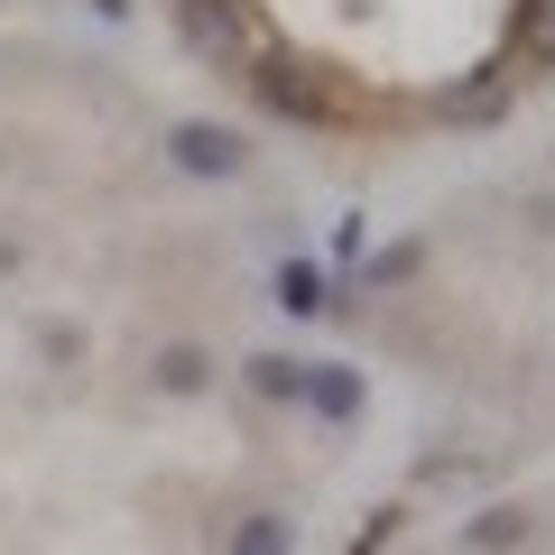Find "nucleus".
Returning a JSON list of instances; mask_svg holds the SVG:
<instances>
[{"mask_svg":"<svg viewBox=\"0 0 555 555\" xmlns=\"http://www.w3.org/2000/svg\"><path fill=\"white\" fill-rule=\"evenodd\" d=\"M416 259H426L416 241H398V250H379V259H371V287H398V278H416Z\"/></svg>","mask_w":555,"mask_h":555,"instance_id":"obj_11","label":"nucleus"},{"mask_svg":"<svg viewBox=\"0 0 555 555\" xmlns=\"http://www.w3.org/2000/svg\"><path fill=\"white\" fill-rule=\"evenodd\" d=\"M177 28H185V47L214 56V65H250L259 56L250 10H241V0H177Z\"/></svg>","mask_w":555,"mask_h":555,"instance_id":"obj_2","label":"nucleus"},{"mask_svg":"<svg viewBox=\"0 0 555 555\" xmlns=\"http://www.w3.org/2000/svg\"><path fill=\"white\" fill-rule=\"evenodd\" d=\"M241 379H250V398H269V408H297L306 361L297 352H250V361H241Z\"/></svg>","mask_w":555,"mask_h":555,"instance_id":"obj_6","label":"nucleus"},{"mask_svg":"<svg viewBox=\"0 0 555 555\" xmlns=\"http://www.w3.org/2000/svg\"><path fill=\"white\" fill-rule=\"evenodd\" d=\"M158 149H167V167H185V177H204V185H232L241 167H250V149H241L232 120H177Z\"/></svg>","mask_w":555,"mask_h":555,"instance_id":"obj_1","label":"nucleus"},{"mask_svg":"<svg viewBox=\"0 0 555 555\" xmlns=\"http://www.w3.org/2000/svg\"><path fill=\"white\" fill-rule=\"evenodd\" d=\"M500 102H509V75H473L463 93H444V112H454V120H491Z\"/></svg>","mask_w":555,"mask_h":555,"instance_id":"obj_10","label":"nucleus"},{"mask_svg":"<svg viewBox=\"0 0 555 555\" xmlns=\"http://www.w3.org/2000/svg\"><path fill=\"white\" fill-rule=\"evenodd\" d=\"M232 555H297L287 509H241V518H232Z\"/></svg>","mask_w":555,"mask_h":555,"instance_id":"obj_7","label":"nucleus"},{"mask_svg":"<svg viewBox=\"0 0 555 555\" xmlns=\"http://www.w3.org/2000/svg\"><path fill=\"white\" fill-rule=\"evenodd\" d=\"M278 306H287V315H324V306H334V278H324L315 259H287V269H278Z\"/></svg>","mask_w":555,"mask_h":555,"instance_id":"obj_9","label":"nucleus"},{"mask_svg":"<svg viewBox=\"0 0 555 555\" xmlns=\"http://www.w3.org/2000/svg\"><path fill=\"white\" fill-rule=\"evenodd\" d=\"M528 65H555V0H537V28H528Z\"/></svg>","mask_w":555,"mask_h":555,"instance_id":"obj_12","label":"nucleus"},{"mask_svg":"<svg viewBox=\"0 0 555 555\" xmlns=\"http://www.w3.org/2000/svg\"><path fill=\"white\" fill-rule=\"evenodd\" d=\"M250 93L269 102L278 120H334V93H324L315 75L297 83V65H278V56H250Z\"/></svg>","mask_w":555,"mask_h":555,"instance_id":"obj_4","label":"nucleus"},{"mask_svg":"<svg viewBox=\"0 0 555 555\" xmlns=\"http://www.w3.org/2000/svg\"><path fill=\"white\" fill-rule=\"evenodd\" d=\"M463 546H481V555H509V546H528V509L518 500H491V509L463 528Z\"/></svg>","mask_w":555,"mask_h":555,"instance_id":"obj_8","label":"nucleus"},{"mask_svg":"<svg viewBox=\"0 0 555 555\" xmlns=\"http://www.w3.org/2000/svg\"><path fill=\"white\" fill-rule=\"evenodd\" d=\"M306 416H324V426H352L361 408H371V379L352 371V361H306V389H297Z\"/></svg>","mask_w":555,"mask_h":555,"instance_id":"obj_3","label":"nucleus"},{"mask_svg":"<svg viewBox=\"0 0 555 555\" xmlns=\"http://www.w3.org/2000/svg\"><path fill=\"white\" fill-rule=\"evenodd\" d=\"M149 389L158 398H204L214 389V352H204V343H158V352H149Z\"/></svg>","mask_w":555,"mask_h":555,"instance_id":"obj_5","label":"nucleus"}]
</instances>
